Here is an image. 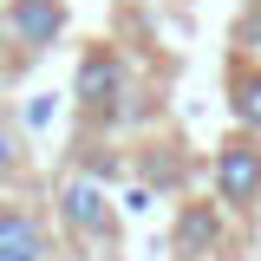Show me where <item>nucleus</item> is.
Returning <instances> with one entry per match:
<instances>
[{"label": "nucleus", "instance_id": "1", "mask_svg": "<svg viewBox=\"0 0 261 261\" xmlns=\"http://www.w3.org/2000/svg\"><path fill=\"white\" fill-rule=\"evenodd\" d=\"M216 202H228V209L261 202V144L235 137L228 150H216Z\"/></svg>", "mask_w": 261, "mask_h": 261}, {"label": "nucleus", "instance_id": "2", "mask_svg": "<svg viewBox=\"0 0 261 261\" xmlns=\"http://www.w3.org/2000/svg\"><path fill=\"white\" fill-rule=\"evenodd\" d=\"M130 92V72L118 53H85V65H79V111H92V118H111L118 111V98Z\"/></svg>", "mask_w": 261, "mask_h": 261}, {"label": "nucleus", "instance_id": "3", "mask_svg": "<svg viewBox=\"0 0 261 261\" xmlns=\"http://www.w3.org/2000/svg\"><path fill=\"white\" fill-rule=\"evenodd\" d=\"M59 216L72 222V235H85V242H111V235H118V222H111V202H105V190H98V183H85V176L59 183Z\"/></svg>", "mask_w": 261, "mask_h": 261}, {"label": "nucleus", "instance_id": "4", "mask_svg": "<svg viewBox=\"0 0 261 261\" xmlns=\"http://www.w3.org/2000/svg\"><path fill=\"white\" fill-rule=\"evenodd\" d=\"M59 33H65V7L59 0H13L7 7V39L27 46V53H46Z\"/></svg>", "mask_w": 261, "mask_h": 261}, {"label": "nucleus", "instance_id": "5", "mask_svg": "<svg viewBox=\"0 0 261 261\" xmlns=\"http://www.w3.org/2000/svg\"><path fill=\"white\" fill-rule=\"evenodd\" d=\"M0 261H53V235L33 209H0Z\"/></svg>", "mask_w": 261, "mask_h": 261}, {"label": "nucleus", "instance_id": "6", "mask_svg": "<svg viewBox=\"0 0 261 261\" xmlns=\"http://www.w3.org/2000/svg\"><path fill=\"white\" fill-rule=\"evenodd\" d=\"M228 105H235V118H242L248 130H261V65H242V72H235Z\"/></svg>", "mask_w": 261, "mask_h": 261}, {"label": "nucleus", "instance_id": "7", "mask_svg": "<svg viewBox=\"0 0 261 261\" xmlns=\"http://www.w3.org/2000/svg\"><path fill=\"white\" fill-rule=\"evenodd\" d=\"M216 235H222V228H216V216H209V209H183V222H176V242H183L190 255H209V248H216Z\"/></svg>", "mask_w": 261, "mask_h": 261}, {"label": "nucleus", "instance_id": "8", "mask_svg": "<svg viewBox=\"0 0 261 261\" xmlns=\"http://www.w3.org/2000/svg\"><path fill=\"white\" fill-rule=\"evenodd\" d=\"M235 46H242L248 59H261V0L242 13V20H235Z\"/></svg>", "mask_w": 261, "mask_h": 261}, {"label": "nucleus", "instance_id": "9", "mask_svg": "<svg viewBox=\"0 0 261 261\" xmlns=\"http://www.w3.org/2000/svg\"><path fill=\"white\" fill-rule=\"evenodd\" d=\"M13 170H20V130L0 124V176H13Z\"/></svg>", "mask_w": 261, "mask_h": 261}, {"label": "nucleus", "instance_id": "10", "mask_svg": "<svg viewBox=\"0 0 261 261\" xmlns=\"http://www.w3.org/2000/svg\"><path fill=\"white\" fill-rule=\"evenodd\" d=\"M0 39H7V13H0Z\"/></svg>", "mask_w": 261, "mask_h": 261}]
</instances>
